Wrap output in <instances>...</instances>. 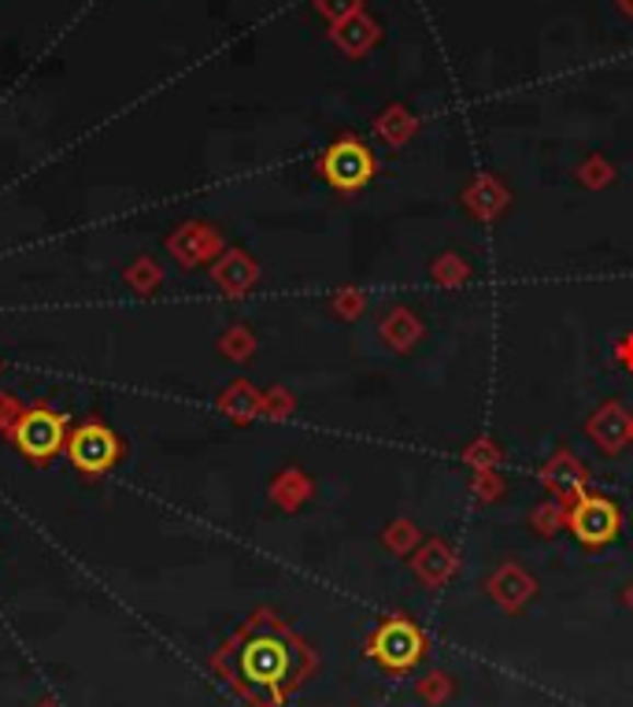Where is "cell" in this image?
I'll list each match as a JSON object with an SVG mask.
<instances>
[{
  "label": "cell",
  "mask_w": 633,
  "mask_h": 707,
  "mask_svg": "<svg viewBox=\"0 0 633 707\" xmlns=\"http://www.w3.org/2000/svg\"><path fill=\"white\" fill-rule=\"evenodd\" d=\"M319 174L337 193H356L375 178V152L356 134H341L323 157H319Z\"/></svg>",
  "instance_id": "6da1fadb"
},
{
  "label": "cell",
  "mask_w": 633,
  "mask_h": 707,
  "mask_svg": "<svg viewBox=\"0 0 633 707\" xmlns=\"http://www.w3.org/2000/svg\"><path fill=\"white\" fill-rule=\"evenodd\" d=\"M567 530H571L574 541H578L582 548H603V545H611V541L619 537L622 511H619V503L611 500V497L586 489L578 500L571 503Z\"/></svg>",
  "instance_id": "7a4b0ae2"
},
{
  "label": "cell",
  "mask_w": 633,
  "mask_h": 707,
  "mask_svg": "<svg viewBox=\"0 0 633 707\" xmlns=\"http://www.w3.org/2000/svg\"><path fill=\"white\" fill-rule=\"evenodd\" d=\"M423 634L407 618H389L371 641V656L389 671H407L423 656Z\"/></svg>",
  "instance_id": "3957f363"
},
{
  "label": "cell",
  "mask_w": 633,
  "mask_h": 707,
  "mask_svg": "<svg viewBox=\"0 0 633 707\" xmlns=\"http://www.w3.org/2000/svg\"><path fill=\"white\" fill-rule=\"evenodd\" d=\"M586 433L603 456H619L633 444V415L622 401H608L589 415Z\"/></svg>",
  "instance_id": "277c9868"
},
{
  "label": "cell",
  "mask_w": 633,
  "mask_h": 707,
  "mask_svg": "<svg viewBox=\"0 0 633 707\" xmlns=\"http://www.w3.org/2000/svg\"><path fill=\"white\" fill-rule=\"evenodd\" d=\"M541 486L549 489L552 497L574 503L589 486V471H586V463L574 456V452L560 449L556 456H549V463L541 467Z\"/></svg>",
  "instance_id": "5b68a950"
},
{
  "label": "cell",
  "mask_w": 633,
  "mask_h": 707,
  "mask_svg": "<svg viewBox=\"0 0 633 707\" xmlns=\"http://www.w3.org/2000/svg\"><path fill=\"white\" fill-rule=\"evenodd\" d=\"M460 205L471 219L496 222L504 211H508L511 193L500 178H496V174H479V178H471V186L460 193Z\"/></svg>",
  "instance_id": "8992f818"
},
{
  "label": "cell",
  "mask_w": 633,
  "mask_h": 707,
  "mask_svg": "<svg viewBox=\"0 0 633 707\" xmlns=\"http://www.w3.org/2000/svg\"><path fill=\"white\" fill-rule=\"evenodd\" d=\"M423 334H426L423 318L404 304L389 308V312L382 315V323H378V337H382V345L389 348V352H401V356L412 352V348L423 341Z\"/></svg>",
  "instance_id": "52a82bcc"
},
{
  "label": "cell",
  "mask_w": 633,
  "mask_h": 707,
  "mask_svg": "<svg viewBox=\"0 0 633 707\" xmlns=\"http://www.w3.org/2000/svg\"><path fill=\"white\" fill-rule=\"evenodd\" d=\"M330 37H334V45L348 56V60H359V56H367L378 42H382V26H378V19L359 12L353 19H341V23H334Z\"/></svg>",
  "instance_id": "ba28073f"
},
{
  "label": "cell",
  "mask_w": 633,
  "mask_h": 707,
  "mask_svg": "<svg viewBox=\"0 0 633 707\" xmlns=\"http://www.w3.org/2000/svg\"><path fill=\"white\" fill-rule=\"evenodd\" d=\"M418 130V115L407 104H385L375 119V134L382 138L389 149H404Z\"/></svg>",
  "instance_id": "9c48e42d"
},
{
  "label": "cell",
  "mask_w": 633,
  "mask_h": 707,
  "mask_svg": "<svg viewBox=\"0 0 633 707\" xmlns=\"http://www.w3.org/2000/svg\"><path fill=\"white\" fill-rule=\"evenodd\" d=\"M490 593L500 600L508 612H515V607H522L526 600L533 596V578L526 575L522 567H515V564H504L496 575L490 578Z\"/></svg>",
  "instance_id": "30bf717a"
},
{
  "label": "cell",
  "mask_w": 633,
  "mask_h": 707,
  "mask_svg": "<svg viewBox=\"0 0 633 707\" xmlns=\"http://www.w3.org/2000/svg\"><path fill=\"white\" fill-rule=\"evenodd\" d=\"M412 567H415V575L423 578L426 586H441L448 575L456 570V556L448 552L445 541H426L423 548L415 552V559H412Z\"/></svg>",
  "instance_id": "8fae6325"
},
{
  "label": "cell",
  "mask_w": 633,
  "mask_h": 707,
  "mask_svg": "<svg viewBox=\"0 0 633 707\" xmlns=\"http://www.w3.org/2000/svg\"><path fill=\"white\" fill-rule=\"evenodd\" d=\"M112 452H115V444L104 430H85V433H78V441H74V460L82 463V467H104V463L112 460Z\"/></svg>",
  "instance_id": "7c38bea8"
},
{
  "label": "cell",
  "mask_w": 633,
  "mask_h": 707,
  "mask_svg": "<svg viewBox=\"0 0 633 707\" xmlns=\"http://www.w3.org/2000/svg\"><path fill=\"white\" fill-rule=\"evenodd\" d=\"M467 278H471V264H467L463 256H456V252H441V256L430 264V282L434 286L456 289V286H463Z\"/></svg>",
  "instance_id": "4fadbf2b"
},
{
  "label": "cell",
  "mask_w": 633,
  "mask_h": 707,
  "mask_svg": "<svg viewBox=\"0 0 633 707\" xmlns=\"http://www.w3.org/2000/svg\"><path fill=\"white\" fill-rule=\"evenodd\" d=\"M56 441H60V426H56L48 415H34V419H26L23 426V449H31V452H53L56 449Z\"/></svg>",
  "instance_id": "5bb4252c"
},
{
  "label": "cell",
  "mask_w": 633,
  "mask_h": 707,
  "mask_svg": "<svg viewBox=\"0 0 633 707\" xmlns=\"http://www.w3.org/2000/svg\"><path fill=\"white\" fill-rule=\"evenodd\" d=\"M574 182L586 189H608L611 182H615V167H611V160H603L600 152H589V157L574 167Z\"/></svg>",
  "instance_id": "9a60e30c"
},
{
  "label": "cell",
  "mask_w": 633,
  "mask_h": 707,
  "mask_svg": "<svg viewBox=\"0 0 633 707\" xmlns=\"http://www.w3.org/2000/svg\"><path fill=\"white\" fill-rule=\"evenodd\" d=\"M567 511H571L567 500L549 497V500L538 503V511L530 515V522H533V530H538L541 537H552V534H560V526H567Z\"/></svg>",
  "instance_id": "2e32d148"
},
{
  "label": "cell",
  "mask_w": 633,
  "mask_h": 707,
  "mask_svg": "<svg viewBox=\"0 0 633 707\" xmlns=\"http://www.w3.org/2000/svg\"><path fill=\"white\" fill-rule=\"evenodd\" d=\"M418 541H423V534H418V526L412 519H396V522H389L385 526V534H382V545L389 552H396V556H404L407 548H415Z\"/></svg>",
  "instance_id": "e0dca14e"
},
{
  "label": "cell",
  "mask_w": 633,
  "mask_h": 707,
  "mask_svg": "<svg viewBox=\"0 0 633 707\" xmlns=\"http://www.w3.org/2000/svg\"><path fill=\"white\" fill-rule=\"evenodd\" d=\"M463 463L471 467L474 474L479 471H496L500 467V449H496V441H474V444H467L463 449Z\"/></svg>",
  "instance_id": "ac0fdd59"
},
{
  "label": "cell",
  "mask_w": 633,
  "mask_h": 707,
  "mask_svg": "<svg viewBox=\"0 0 633 707\" xmlns=\"http://www.w3.org/2000/svg\"><path fill=\"white\" fill-rule=\"evenodd\" d=\"M471 492H474V500H479V503H496L504 497V478L496 471H479L471 478Z\"/></svg>",
  "instance_id": "d6986e66"
},
{
  "label": "cell",
  "mask_w": 633,
  "mask_h": 707,
  "mask_svg": "<svg viewBox=\"0 0 633 707\" xmlns=\"http://www.w3.org/2000/svg\"><path fill=\"white\" fill-rule=\"evenodd\" d=\"M315 8L330 19V26H334L341 19H353L364 12V0H315Z\"/></svg>",
  "instance_id": "ffe728a7"
},
{
  "label": "cell",
  "mask_w": 633,
  "mask_h": 707,
  "mask_svg": "<svg viewBox=\"0 0 633 707\" xmlns=\"http://www.w3.org/2000/svg\"><path fill=\"white\" fill-rule=\"evenodd\" d=\"M334 308L345 318H356L367 308V293H364V289H341V293L334 297Z\"/></svg>",
  "instance_id": "44dd1931"
},
{
  "label": "cell",
  "mask_w": 633,
  "mask_h": 707,
  "mask_svg": "<svg viewBox=\"0 0 633 707\" xmlns=\"http://www.w3.org/2000/svg\"><path fill=\"white\" fill-rule=\"evenodd\" d=\"M615 356H619V363L626 367V371H633V334H622L619 341H615Z\"/></svg>",
  "instance_id": "7402d4cb"
},
{
  "label": "cell",
  "mask_w": 633,
  "mask_h": 707,
  "mask_svg": "<svg viewBox=\"0 0 633 707\" xmlns=\"http://www.w3.org/2000/svg\"><path fill=\"white\" fill-rule=\"evenodd\" d=\"M619 8H622V12H626V15L633 19V0H619Z\"/></svg>",
  "instance_id": "603a6c76"
},
{
  "label": "cell",
  "mask_w": 633,
  "mask_h": 707,
  "mask_svg": "<svg viewBox=\"0 0 633 707\" xmlns=\"http://www.w3.org/2000/svg\"><path fill=\"white\" fill-rule=\"evenodd\" d=\"M626 604H630V607H633V586H630V589H626Z\"/></svg>",
  "instance_id": "cb8c5ba5"
}]
</instances>
